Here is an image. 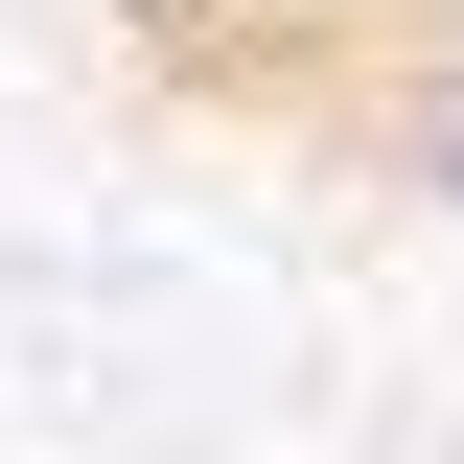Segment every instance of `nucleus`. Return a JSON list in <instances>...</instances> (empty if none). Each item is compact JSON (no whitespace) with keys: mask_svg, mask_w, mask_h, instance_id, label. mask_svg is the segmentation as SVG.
Masks as SVG:
<instances>
[{"mask_svg":"<svg viewBox=\"0 0 464 464\" xmlns=\"http://www.w3.org/2000/svg\"><path fill=\"white\" fill-rule=\"evenodd\" d=\"M325 140H348L372 186H395L418 232H464V0H418V24H395L372 70H325Z\"/></svg>","mask_w":464,"mask_h":464,"instance_id":"obj_1","label":"nucleus"}]
</instances>
